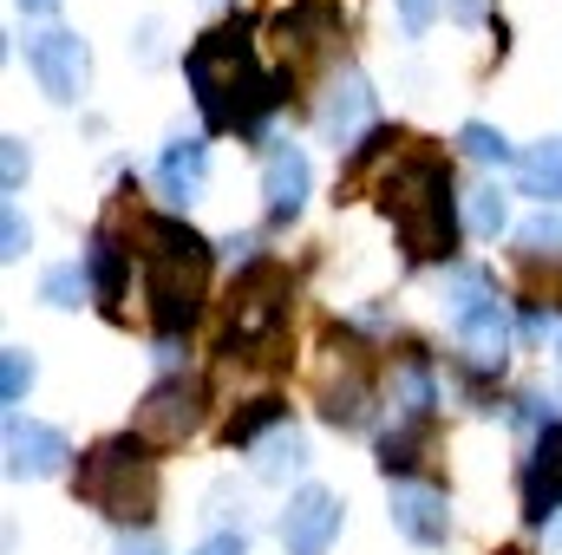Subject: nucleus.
Wrapping results in <instances>:
<instances>
[{"label": "nucleus", "instance_id": "nucleus-10", "mask_svg": "<svg viewBox=\"0 0 562 555\" xmlns=\"http://www.w3.org/2000/svg\"><path fill=\"white\" fill-rule=\"evenodd\" d=\"M334 536H340V497L307 484V490L288 503V517H281V550L288 555H327Z\"/></svg>", "mask_w": 562, "mask_h": 555}, {"label": "nucleus", "instance_id": "nucleus-22", "mask_svg": "<svg viewBox=\"0 0 562 555\" xmlns=\"http://www.w3.org/2000/svg\"><path fill=\"white\" fill-rule=\"evenodd\" d=\"M464 223H471V236H497V229H504V196H497L491 183H477V190L464 196Z\"/></svg>", "mask_w": 562, "mask_h": 555}, {"label": "nucleus", "instance_id": "nucleus-32", "mask_svg": "<svg viewBox=\"0 0 562 555\" xmlns=\"http://www.w3.org/2000/svg\"><path fill=\"white\" fill-rule=\"evenodd\" d=\"M484 7H491V0H451V20H477Z\"/></svg>", "mask_w": 562, "mask_h": 555}, {"label": "nucleus", "instance_id": "nucleus-16", "mask_svg": "<svg viewBox=\"0 0 562 555\" xmlns=\"http://www.w3.org/2000/svg\"><path fill=\"white\" fill-rule=\"evenodd\" d=\"M367 112H373L367 79H360V72H340V86H334V92H327V105H321V132L334 138V150L367 132Z\"/></svg>", "mask_w": 562, "mask_h": 555}, {"label": "nucleus", "instance_id": "nucleus-6", "mask_svg": "<svg viewBox=\"0 0 562 555\" xmlns=\"http://www.w3.org/2000/svg\"><path fill=\"white\" fill-rule=\"evenodd\" d=\"M288 327V269L256 262L249 275L236 281V320H229V360L243 347H262Z\"/></svg>", "mask_w": 562, "mask_h": 555}, {"label": "nucleus", "instance_id": "nucleus-11", "mask_svg": "<svg viewBox=\"0 0 562 555\" xmlns=\"http://www.w3.org/2000/svg\"><path fill=\"white\" fill-rule=\"evenodd\" d=\"M66 457H72L66 431H53V424H40L26 412H7V471L13 477H59Z\"/></svg>", "mask_w": 562, "mask_h": 555}, {"label": "nucleus", "instance_id": "nucleus-8", "mask_svg": "<svg viewBox=\"0 0 562 555\" xmlns=\"http://www.w3.org/2000/svg\"><path fill=\"white\" fill-rule=\"evenodd\" d=\"M196 424H203V386L196 380H157L138 399V412H132V438L150 444V451H170Z\"/></svg>", "mask_w": 562, "mask_h": 555}, {"label": "nucleus", "instance_id": "nucleus-1", "mask_svg": "<svg viewBox=\"0 0 562 555\" xmlns=\"http://www.w3.org/2000/svg\"><path fill=\"white\" fill-rule=\"evenodd\" d=\"M183 72H190L196 112H203L210 132H249V125L281 99L276 79H269V66H262V53H256L249 20H223V26H210V33L190 46Z\"/></svg>", "mask_w": 562, "mask_h": 555}, {"label": "nucleus", "instance_id": "nucleus-21", "mask_svg": "<svg viewBox=\"0 0 562 555\" xmlns=\"http://www.w3.org/2000/svg\"><path fill=\"white\" fill-rule=\"evenodd\" d=\"M86 287H92V275H86L79 262H59V269H46V281H40V301H46V307H79Z\"/></svg>", "mask_w": 562, "mask_h": 555}, {"label": "nucleus", "instance_id": "nucleus-12", "mask_svg": "<svg viewBox=\"0 0 562 555\" xmlns=\"http://www.w3.org/2000/svg\"><path fill=\"white\" fill-rule=\"evenodd\" d=\"M281 53H288V72L301 79L321 53H327V39H340V13L327 7V0H301L294 13H281Z\"/></svg>", "mask_w": 562, "mask_h": 555}, {"label": "nucleus", "instance_id": "nucleus-5", "mask_svg": "<svg viewBox=\"0 0 562 555\" xmlns=\"http://www.w3.org/2000/svg\"><path fill=\"white\" fill-rule=\"evenodd\" d=\"M314 393H321V412L334 424H367V406H373V353L353 340V333H334L314 360Z\"/></svg>", "mask_w": 562, "mask_h": 555}, {"label": "nucleus", "instance_id": "nucleus-34", "mask_svg": "<svg viewBox=\"0 0 562 555\" xmlns=\"http://www.w3.org/2000/svg\"><path fill=\"white\" fill-rule=\"evenodd\" d=\"M550 543H562V517H557V523H550Z\"/></svg>", "mask_w": 562, "mask_h": 555}, {"label": "nucleus", "instance_id": "nucleus-27", "mask_svg": "<svg viewBox=\"0 0 562 555\" xmlns=\"http://www.w3.org/2000/svg\"><path fill=\"white\" fill-rule=\"evenodd\" d=\"M0 242H7V249H0L7 262H20V256H26V216H20V203H7V209H0Z\"/></svg>", "mask_w": 562, "mask_h": 555}, {"label": "nucleus", "instance_id": "nucleus-29", "mask_svg": "<svg viewBox=\"0 0 562 555\" xmlns=\"http://www.w3.org/2000/svg\"><path fill=\"white\" fill-rule=\"evenodd\" d=\"M112 555H164V543H157L150 530H125V536H119V550H112Z\"/></svg>", "mask_w": 562, "mask_h": 555}, {"label": "nucleus", "instance_id": "nucleus-15", "mask_svg": "<svg viewBox=\"0 0 562 555\" xmlns=\"http://www.w3.org/2000/svg\"><path fill=\"white\" fill-rule=\"evenodd\" d=\"M524 503L537 523H550V510L562 503V424H543V438H537V457L524 471Z\"/></svg>", "mask_w": 562, "mask_h": 555}, {"label": "nucleus", "instance_id": "nucleus-7", "mask_svg": "<svg viewBox=\"0 0 562 555\" xmlns=\"http://www.w3.org/2000/svg\"><path fill=\"white\" fill-rule=\"evenodd\" d=\"M451 320H458V347H464V360L484 366V373H497L504 353H510V314H504V301H491L477 281L458 275V287H451Z\"/></svg>", "mask_w": 562, "mask_h": 555}, {"label": "nucleus", "instance_id": "nucleus-23", "mask_svg": "<svg viewBox=\"0 0 562 555\" xmlns=\"http://www.w3.org/2000/svg\"><path fill=\"white\" fill-rule=\"evenodd\" d=\"M458 144H464V157H477V163H510V138H504L497 125H477V118H471V125L458 132Z\"/></svg>", "mask_w": 562, "mask_h": 555}, {"label": "nucleus", "instance_id": "nucleus-14", "mask_svg": "<svg viewBox=\"0 0 562 555\" xmlns=\"http://www.w3.org/2000/svg\"><path fill=\"white\" fill-rule=\"evenodd\" d=\"M262 203H269L276 223H294L301 216V203H307V157L294 144H276L269 150V163H262Z\"/></svg>", "mask_w": 562, "mask_h": 555}, {"label": "nucleus", "instance_id": "nucleus-4", "mask_svg": "<svg viewBox=\"0 0 562 555\" xmlns=\"http://www.w3.org/2000/svg\"><path fill=\"white\" fill-rule=\"evenodd\" d=\"M79 497L92 503V510H105L112 523H150V510H157V464H150V444H138L132 431L125 438H105V444H92L86 451V464H79Z\"/></svg>", "mask_w": 562, "mask_h": 555}, {"label": "nucleus", "instance_id": "nucleus-33", "mask_svg": "<svg viewBox=\"0 0 562 555\" xmlns=\"http://www.w3.org/2000/svg\"><path fill=\"white\" fill-rule=\"evenodd\" d=\"M20 7H26V13H53L59 0H20Z\"/></svg>", "mask_w": 562, "mask_h": 555}, {"label": "nucleus", "instance_id": "nucleus-2", "mask_svg": "<svg viewBox=\"0 0 562 555\" xmlns=\"http://www.w3.org/2000/svg\"><path fill=\"white\" fill-rule=\"evenodd\" d=\"M132 236H138V262H144L150 327L164 340L190 333L196 314H203V294H210V242L177 216H138Z\"/></svg>", "mask_w": 562, "mask_h": 555}, {"label": "nucleus", "instance_id": "nucleus-28", "mask_svg": "<svg viewBox=\"0 0 562 555\" xmlns=\"http://www.w3.org/2000/svg\"><path fill=\"white\" fill-rule=\"evenodd\" d=\"M0 177H7V196H13L20 177H26V144L20 138H0Z\"/></svg>", "mask_w": 562, "mask_h": 555}, {"label": "nucleus", "instance_id": "nucleus-26", "mask_svg": "<svg viewBox=\"0 0 562 555\" xmlns=\"http://www.w3.org/2000/svg\"><path fill=\"white\" fill-rule=\"evenodd\" d=\"M524 249H530V256H557L562 249V216H550V209L530 216V223H524Z\"/></svg>", "mask_w": 562, "mask_h": 555}, {"label": "nucleus", "instance_id": "nucleus-25", "mask_svg": "<svg viewBox=\"0 0 562 555\" xmlns=\"http://www.w3.org/2000/svg\"><path fill=\"white\" fill-rule=\"evenodd\" d=\"M276 418H281V406H276V399H256L249 412H236L229 424H223V444H249V438H256L262 424H276Z\"/></svg>", "mask_w": 562, "mask_h": 555}, {"label": "nucleus", "instance_id": "nucleus-17", "mask_svg": "<svg viewBox=\"0 0 562 555\" xmlns=\"http://www.w3.org/2000/svg\"><path fill=\"white\" fill-rule=\"evenodd\" d=\"M203 170H210V150L196 138H177L164 150V163H157V190H164V203L170 209H183L196 190H203Z\"/></svg>", "mask_w": 562, "mask_h": 555}, {"label": "nucleus", "instance_id": "nucleus-24", "mask_svg": "<svg viewBox=\"0 0 562 555\" xmlns=\"http://www.w3.org/2000/svg\"><path fill=\"white\" fill-rule=\"evenodd\" d=\"M26 386H33V353H26V347H7V353H0V399L20 406Z\"/></svg>", "mask_w": 562, "mask_h": 555}, {"label": "nucleus", "instance_id": "nucleus-30", "mask_svg": "<svg viewBox=\"0 0 562 555\" xmlns=\"http://www.w3.org/2000/svg\"><path fill=\"white\" fill-rule=\"evenodd\" d=\"M431 13H438V0H400V20H406L413 33H425V26H431Z\"/></svg>", "mask_w": 562, "mask_h": 555}, {"label": "nucleus", "instance_id": "nucleus-3", "mask_svg": "<svg viewBox=\"0 0 562 555\" xmlns=\"http://www.w3.org/2000/svg\"><path fill=\"white\" fill-rule=\"evenodd\" d=\"M380 209L393 216L400 242L413 262H451L458 249V216H451V163L431 150H406L380 177Z\"/></svg>", "mask_w": 562, "mask_h": 555}, {"label": "nucleus", "instance_id": "nucleus-13", "mask_svg": "<svg viewBox=\"0 0 562 555\" xmlns=\"http://www.w3.org/2000/svg\"><path fill=\"white\" fill-rule=\"evenodd\" d=\"M393 530L406 536V543H425V550H438L445 536H451V503H445V490H431V484H393Z\"/></svg>", "mask_w": 562, "mask_h": 555}, {"label": "nucleus", "instance_id": "nucleus-31", "mask_svg": "<svg viewBox=\"0 0 562 555\" xmlns=\"http://www.w3.org/2000/svg\"><path fill=\"white\" fill-rule=\"evenodd\" d=\"M190 555H243V536H210V543H196Z\"/></svg>", "mask_w": 562, "mask_h": 555}, {"label": "nucleus", "instance_id": "nucleus-20", "mask_svg": "<svg viewBox=\"0 0 562 555\" xmlns=\"http://www.w3.org/2000/svg\"><path fill=\"white\" fill-rule=\"evenodd\" d=\"M431 399H438V393H431V373H425L419 360H406V366L393 373V406H400V412L413 418V424H425Z\"/></svg>", "mask_w": 562, "mask_h": 555}, {"label": "nucleus", "instance_id": "nucleus-19", "mask_svg": "<svg viewBox=\"0 0 562 555\" xmlns=\"http://www.w3.org/2000/svg\"><path fill=\"white\" fill-rule=\"evenodd\" d=\"M517 177H524V196H543V203H562V144H537L524 163H517Z\"/></svg>", "mask_w": 562, "mask_h": 555}, {"label": "nucleus", "instance_id": "nucleus-9", "mask_svg": "<svg viewBox=\"0 0 562 555\" xmlns=\"http://www.w3.org/2000/svg\"><path fill=\"white\" fill-rule=\"evenodd\" d=\"M26 59H33V79H40V92H46L53 105H72V99L86 92L92 53H86V39H79V33L53 26V33H40V39L26 46Z\"/></svg>", "mask_w": 562, "mask_h": 555}, {"label": "nucleus", "instance_id": "nucleus-18", "mask_svg": "<svg viewBox=\"0 0 562 555\" xmlns=\"http://www.w3.org/2000/svg\"><path fill=\"white\" fill-rule=\"evenodd\" d=\"M301 464H307V438H301L294 424H276V438L256 444V477H262V484H288Z\"/></svg>", "mask_w": 562, "mask_h": 555}, {"label": "nucleus", "instance_id": "nucleus-35", "mask_svg": "<svg viewBox=\"0 0 562 555\" xmlns=\"http://www.w3.org/2000/svg\"><path fill=\"white\" fill-rule=\"evenodd\" d=\"M557 360H562V340H557Z\"/></svg>", "mask_w": 562, "mask_h": 555}]
</instances>
